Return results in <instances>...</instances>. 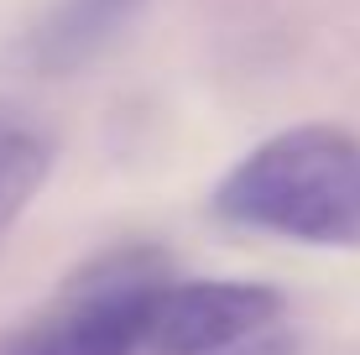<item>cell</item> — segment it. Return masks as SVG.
Wrapping results in <instances>:
<instances>
[{"mask_svg":"<svg viewBox=\"0 0 360 355\" xmlns=\"http://www.w3.org/2000/svg\"><path fill=\"white\" fill-rule=\"evenodd\" d=\"M235 230L324 251H360V136L292 126L240 157L209 193Z\"/></svg>","mask_w":360,"mask_h":355,"instance_id":"obj_1","label":"cell"},{"mask_svg":"<svg viewBox=\"0 0 360 355\" xmlns=\"http://www.w3.org/2000/svg\"><path fill=\"white\" fill-rule=\"evenodd\" d=\"M172 277L157 246H115L84 262L42 314L0 335V355H141L157 288Z\"/></svg>","mask_w":360,"mask_h":355,"instance_id":"obj_2","label":"cell"},{"mask_svg":"<svg viewBox=\"0 0 360 355\" xmlns=\"http://www.w3.org/2000/svg\"><path fill=\"white\" fill-rule=\"evenodd\" d=\"M288 298L266 283L198 277L157 288L141 329V355H288Z\"/></svg>","mask_w":360,"mask_h":355,"instance_id":"obj_3","label":"cell"},{"mask_svg":"<svg viewBox=\"0 0 360 355\" xmlns=\"http://www.w3.org/2000/svg\"><path fill=\"white\" fill-rule=\"evenodd\" d=\"M141 6L146 0H58L27 32V47H21V53H27V63L37 73H53V79L79 73L84 63H94V58L126 32V21Z\"/></svg>","mask_w":360,"mask_h":355,"instance_id":"obj_4","label":"cell"},{"mask_svg":"<svg viewBox=\"0 0 360 355\" xmlns=\"http://www.w3.org/2000/svg\"><path fill=\"white\" fill-rule=\"evenodd\" d=\"M58 141L32 110L0 100V240L16 230V219L27 214L37 188L53 173Z\"/></svg>","mask_w":360,"mask_h":355,"instance_id":"obj_5","label":"cell"}]
</instances>
